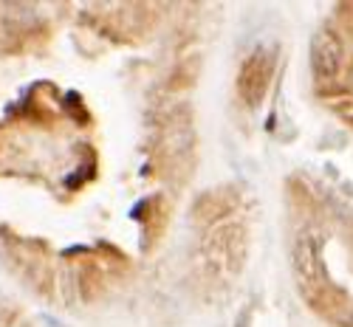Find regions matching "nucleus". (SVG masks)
<instances>
[{
  "instance_id": "nucleus-2",
  "label": "nucleus",
  "mask_w": 353,
  "mask_h": 327,
  "mask_svg": "<svg viewBox=\"0 0 353 327\" xmlns=\"http://www.w3.org/2000/svg\"><path fill=\"white\" fill-rule=\"evenodd\" d=\"M269 71H272V59H266V56H254L252 63L243 68V74H241V94H243L246 102H257L263 96V87H266Z\"/></svg>"
},
{
  "instance_id": "nucleus-1",
  "label": "nucleus",
  "mask_w": 353,
  "mask_h": 327,
  "mask_svg": "<svg viewBox=\"0 0 353 327\" xmlns=\"http://www.w3.org/2000/svg\"><path fill=\"white\" fill-rule=\"evenodd\" d=\"M311 65H314V74L319 79H328L336 74L339 68V43L334 40V34L328 32H319L311 43Z\"/></svg>"
},
{
  "instance_id": "nucleus-3",
  "label": "nucleus",
  "mask_w": 353,
  "mask_h": 327,
  "mask_svg": "<svg viewBox=\"0 0 353 327\" xmlns=\"http://www.w3.org/2000/svg\"><path fill=\"white\" fill-rule=\"evenodd\" d=\"M43 321H46L48 327H65V324H60V321H57V319H51V316H43Z\"/></svg>"
},
{
  "instance_id": "nucleus-4",
  "label": "nucleus",
  "mask_w": 353,
  "mask_h": 327,
  "mask_svg": "<svg viewBox=\"0 0 353 327\" xmlns=\"http://www.w3.org/2000/svg\"><path fill=\"white\" fill-rule=\"evenodd\" d=\"M0 257H3V246H0Z\"/></svg>"
}]
</instances>
